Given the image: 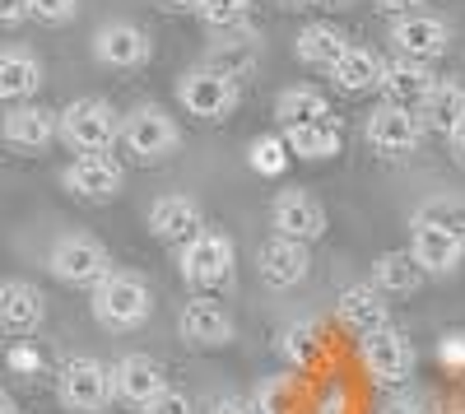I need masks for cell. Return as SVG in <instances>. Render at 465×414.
<instances>
[{"mask_svg": "<svg viewBox=\"0 0 465 414\" xmlns=\"http://www.w3.org/2000/svg\"><path fill=\"white\" fill-rule=\"evenodd\" d=\"M122 149L135 159V163H163L177 154V144H182V131L177 122L168 117V112L159 103H144L135 112H126L122 117Z\"/></svg>", "mask_w": 465, "mask_h": 414, "instance_id": "cell-1", "label": "cell"}, {"mask_svg": "<svg viewBox=\"0 0 465 414\" xmlns=\"http://www.w3.org/2000/svg\"><path fill=\"white\" fill-rule=\"evenodd\" d=\"M359 359H363V372L377 382V387H405L419 368V350L405 330L396 326H381L372 335L359 340Z\"/></svg>", "mask_w": 465, "mask_h": 414, "instance_id": "cell-2", "label": "cell"}, {"mask_svg": "<svg viewBox=\"0 0 465 414\" xmlns=\"http://www.w3.org/2000/svg\"><path fill=\"white\" fill-rule=\"evenodd\" d=\"M116 135H122V117L103 98H74L61 112V140L70 149H80V154H107Z\"/></svg>", "mask_w": 465, "mask_h": 414, "instance_id": "cell-3", "label": "cell"}, {"mask_svg": "<svg viewBox=\"0 0 465 414\" xmlns=\"http://www.w3.org/2000/svg\"><path fill=\"white\" fill-rule=\"evenodd\" d=\"M149 308H153V298H149V284L140 275H107L103 284H94V312L112 330L144 326Z\"/></svg>", "mask_w": 465, "mask_h": 414, "instance_id": "cell-4", "label": "cell"}, {"mask_svg": "<svg viewBox=\"0 0 465 414\" xmlns=\"http://www.w3.org/2000/svg\"><path fill=\"white\" fill-rule=\"evenodd\" d=\"M56 396L70 414H103L112 400V368L98 359H70L56 378Z\"/></svg>", "mask_w": 465, "mask_h": 414, "instance_id": "cell-5", "label": "cell"}, {"mask_svg": "<svg viewBox=\"0 0 465 414\" xmlns=\"http://www.w3.org/2000/svg\"><path fill=\"white\" fill-rule=\"evenodd\" d=\"M177 98H182V107L191 112V117H201V122H223L228 112L238 107L242 84H232V80H223L219 70L201 65V70H186V74H182Z\"/></svg>", "mask_w": 465, "mask_h": 414, "instance_id": "cell-6", "label": "cell"}, {"mask_svg": "<svg viewBox=\"0 0 465 414\" xmlns=\"http://www.w3.org/2000/svg\"><path fill=\"white\" fill-rule=\"evenodd\" d=\"M52 275L65 280V284H80V289H94L112 275V261H107V247L98 238H84V233H70L52 247Z\"/></svg>", "mask_w": 465, "mask_h": 414, "instance_id": "cell-7", "label": "cell"}, {"mask_svg": "<svg viewBox=\"0 0 465 414\" xmlns=\"http://www.w3.org/2000/svg\"><path fill=\"white\" fill-rule=\"evenodd\" d=\"M410 256L419 261L423 275H451L465 256V233L442 229L438 219H414V233H410Z\"/></svg>", "mask_w": 465, "mask_h": 414, "instance_id": "cell-8", "label": "cell"}, {"mask_svg": "<svg viewBox=\"0 0 465 414\" xmlns=\"http://www.w3.org/2000/svg\"><path fill=\"white\" fill-rule=\"evenodd\" d=\"M182 275L191 289H219L232 275V242L223 233H196L182 247Z\"/></svg>", "mask_w": 465, "mask_h": 414, "instance_id": "cell-9", "label": "cell"}, {"mask_svg": "<svg viewBox=\"0 0 465 414\" xmlns=\"http://www.w3.org/2000/svg\"><path fill=\"white\" fill-rule=\"evenodd\" d=\"M368 144L377 149V154H414V149L423 144V122H419V112L410 107H391V103H381L372 107V117H368Z\"/></svg>", "mask_w": 465, "mask_h": 414, "instance_id": "cell-10", "label": "cell"}, {"mask_svg": "<svg viewBox=\"0 0 465 414\" xmlns=\"http://www.w3.org/2000/svg\"><path fill=\"white\" fill-rule=\"evenodd\" d=\"M159 391H168V372H163L159 359H149V354H126L122 363L112 368V400L144 409Z\"/></svg>", "mask_w": 465, "mask_h": 414, "instance_id": "cell-11", "label": "cell"}, {"mask_svg": "<svg viewBox=\"0 0 465 414\" xmlns=\"http://www.w3.org/2000/svg\"><path fill=\"white\" fill-rule=\"evenodd\" d=\"M391 43H396V52L405 56V61H438L442 52H447V43H451V28L438 19V15H401L396 19V28H391Z\"/></svg>", "mask_w": 465, "mask_h": 414, "instance_id": "cell-12", "label": "cell"}, {"mask_svg": "<svg viewBox=\"0 0 465 414\" xmlns=\"http://www.w3.org/2000/svg\"><path fill=\"white\" fill-rule=\"evenodd\" d=\"M122 182H126V172L112 154H80L65 168V192L80 201H112L122 192Z\"/></svg>", "mask_w": 465, "mask_h": 414, "instance_id": "cell-13", "label": "cell"}, {"mask_svg": "<svg viewBox=\"0 0 465 414\" xmlns=\"http://www.w3.org/2000/svg\"><path fill=\"white\" fill-rule=\"evenodd\" d=\"M0 135H5L15 149H24V154H37V149H47V144L61 135V112L37 107V103H19V107L5 112V126H0Z\"/></svg>", "mask_w": 465, "mask_h": 414, "instance_id": "cell-14", "label": "cell"}, {"mask_svg": "<svg viewBox=\"0 0 465 414\" xmlns=\"http://www.w3.org/2000/svg\"><path fill=\"white\" fill-rule=\"evenodd\" d=\"M149 229L159 242H173V247H186L196 233H205L201 223V205L191 196H163L149 205Z\"/></svg>", "mask_w": 465, "mask_h": 414, "instance_id": "cell-15", "label": "cell"}, {"mask_svg": "<svg viewBox=\"0 0 465 414\" xmlns=\"http://www.w3.org/2000/svg\"><path fill=\"white\" fill-rule=\"evenodd\" d=\"M43 317H47V298H43L37 284H28V280L0 284V330L33 335L37 326H43Z\"/></svg>", "mask_w": 465, "mask_h": 414, "instance_id": "cell-16", "label": "cell"}, {"mask_svg": "<svg viewBox=\"0 0 465 414\" xmlns=\"http://www.w3.org/2000/svg\"><path fill=\"white\" fill-rule=\"evenodd\" d=\"M433 70L429 65H423V61H391V65H386L381 70V98L386 103H391V107H410V112H419L423 107V98H429L433 94Z\"/></svg>", "mask_w": 465, "mask_h": 414, "instance_id": "cell-17", "label": "cell"}, {"mask_svg": "<svg viewBox=\"0 0 465 414\" xmlns=\"http://www.w3.org/2000/svg\"><path fill=\"white\" fill-rule=\"evenodd\" d=\"M275 238H293V242H317L326 233V210L317 196L307 192H284L275 201Z\"/></svg>", "mask_w": 465, "mask_h": 414, "instance_id": "cell-18", "label": "cell"}, {"mask_svg": "<svg viewBox=\"0 0 465 414\" xmlns=\"http://www.w3.org/2000/svg\"><path fill=\"white\" fill-rule=\"evenodd\" d=\"M177 326H182V340L196 350H223L232 340V317L219 303H210V298H191Z\"/></svg>", "mask_w": 465, "mask_h": 414, "instance_id": "cell-19", "label": "cell"}, {"mask_svg": "<svg viewBox=\"0 0 465 414\" xmlns=\"http://www.w3.org/2000/svg\"><path fill=\"white\" fill-rule=\"evenodd\" d=\"M335 317L349 335H372L381 326H391V308H386V298L372 289V284H354V289H344L340 293V303H335Z\"/></svg>", "mask_w": 465, "mask_h": 414, "instance_id": "cell-20", "label": "cell"}, {"mask_svg": "<svg viewBox=\"0 0 465 414\" xmlns=\"http://www.w3.org/2000/svg\"><path fill=\"white\" fill-rule=\"evenodd\" d=\"M94 56L103 61V65H112V70H135V65H144L149 61V37L135 28V24H103L98 33H94Z\"/></svg>", "mask_w": 465, "mask_h": 414, "instance_id": "cell-21", "label": "cell"}, {"mask_svg": "<svg viewBox=\"0 0 465 414\" xmlns=\"http://www.w3.org/2000/svg\"><path fill=\"white\" fill-rule=\"evenodd\" d=\"M307 242H293V238H270L265 247H261V280L270 284V289H293V284H302V275H307Z\"/></svg>", "mask_w": 465, "mask_h": 414, "instance_id": "cell-22", "label": "cell"}, {"mask_svg": "<svg viewBox=\"0 0 465 414\" xmlns=\"http://www.w3.org/2000/svg\"><path fill=\"white\" fill-rule=\"evenodd\" d=\"M419 122H423V131H438V135L451 140L465 126V84L438 80L433 94L423 98V107H419Z\"/></svg>", "mask_w": 465, "mask_h": 414, "instance_id": "cell-23", "label": "cell"}, {"mask_svg": "<svg viewBox=\"0 0 465 414\" xmlns=\"http://www.w3.org/2000/svg\"><path fill=\"white\" fill-rule=\"evenodd\" d=\"M284 144H289V154L317 163V159H335V154H340L344 131H340L335 117H326V122H298V126L284 131Z\"/></svg>", "mask_w": 465, "mask_h": 414, "instance_id": "cell-24", "label": "cell"}, {"mask_svg": "<svg viewBox=\"0 0 465 414\" xmlns=\"http://www.w3.org/2000/svg\"><path fill=\"white\" fill-rule=\"evenodd\" d=\"M381 70H386V61L377 56V52H368V47H349L340 61H335V70H331V80H335V89L340 94H372L377 84H381Z\"/></svg>", "mask_w": 465, "mask_h": 414, "instance_id": "cell-25", "label": "cell"}, {"mask_svg": "<svg viewBox=\"0 0 465 414\" xmlns=\"http://www.w3.org/2000/svg\"><path fill=\"white\" fill-rule=\"evenodd\" d=\"M298 61L302 65H312V70H335V61L349 52V37L335 28V24H307L302 33H298Z\"/></svg>", "mask_w": 465, "mask_h": 414, "instance_id": "cell-26", "label": "cell"}, {"mask_svg": "<svg viewBox=\"0 0 465 414\" xmlns=\"http://www.w3.org/2000/svg\"><path fill=\"white\" fill-rule=\"evenodd\" d=\"M423 284V271H419V261L410 251H381L372 261V289L381 298H405Z\"/></svg>", "mask_w": 465, "mask_h": 414, "instance_id": "cell-27", "label": "cell"}, {"mask_svg": "<svg viewBox=\"0 0 465 414\" xmlns=\"http://www.w3.org/2000/svg\"><path fill=\"white\" fill-rule=\"evenodd\" d=\"M43 89V65L28 52H0V103H28Z\"/></svg>", "mask_w": 465, "mask_h": 414, "instance_id": "cell-28", "label": "cell"}, {"mask_svg": "<svg viewBox=\"0 0 465 414\" xmlns=\"http://www.w3.org/2000/svg\"><path fill=\"white\" fill-rule=\"evenodd\" d=\"M275 112H280V122H284V126H298V122H326V117H331V103H326L322 89H312V84H293V89L280 94Z\"/></svg>", "mask_w": 465, "mask_h": 414, "instance_id": "cell-29", "label": "cell"}, {"mask_svg": "<svg viewBox=\"0 0 465 414\" xmlns=\"http://www.w3.org/2000/svg\"><path fill=\"white\" fill-rule=\"evenodd\" d=\"M210 70H219L223 80H232V84H242L247 74L256 70V43L252 37H228V43H219L214 52H210V61H205Z\"/></svg>", "mask_w": 465, "mask_h": 414, "instance_id": "cell-30", "label": "cell"}, {"mask_svg": "<svg viewBox=\"0 0 465 414\" xmlns=\"http://www.w3.org/2000/svg\"><path fill=\"white\" fill-rule=\"evenodd\" d=\"M247 163H252V172H261V177H284V168H289V144H284V135H261V140H252Z\"/></svg>", "mask_w": 465, "mask_h": 414, "instance_id": "cell-31", "label": "cell"}, {"mask_svg": "<svg viewBox=\"0 0 465 414\" xmlns=\"http://www.w3.org/2000/svg\"><path fill=\"white\" fill-rule=\"evenodd\" d=\"M196 15H201L210 28H238V24H247V15H252V0H201Z\"/></svg>", "mask_w": 465, "mask_h": 414, "instance_id": "cell-32", "label": "cell"}, {"mask_svg": "<svg viewBox=\"0 0 465 414\" xmlns=\"http://www.w3.org/2000/svg\"><path fill=\"white\" fill-rule=\"evenodd\" d=\"M312 335H317V326L312 321H293V326H284V335H280V354L289 359V363H307L312 359Z\"/></svg>", "mask_w": 465, "mask_h": 414, "instance_id": "cell-33", "label": "cell"}, {"mask_svg": "<svg viewBox=\"0 0 465 414\" xmlns=\"http://www.w3.org/2000/svg\"><path fill=\"white\" fill-rule=\"evenodd\" d=\"M289 405H293V382L289 378H270L256 391V409L261 414H289Z\"/></svg>", "mask_w": 465, "mask_h": 414, "instance_id": "cell-34", "label": "cell"}, {"mask_svg": "<svg viewBox=\"0 0 465 414\" xmlns=\"http://www.w3.org/2000/svg\"><path fill=\"white\" fill-rule=\"evenodd\" d=\"M74 10H80V0H28V19H37V24H70L74 19Z\"/></svg>", "mask_w": 465, "mask_h": 414, "instance_id": "cell-35", "label": "cell"}, {"mask_svg": "<svg viewBox=\"0 0 465 414\" xmlns=\"http://www.w3.org/2000/svg\"><path fill=\"white\" fill-rule=\"evenodd\" d=\"M140 414H196V409H191V400H186L182 391H173V387H168V391L153 396V400H149Z\"/></svg>", "mask_w": 465, "mask_h": 414, "instance_id": "cell-36", "label": "cell"}, {"mask_svg": "<svg viewBox=\"0 0 465 414\" xmlns=\"http://www.w3.org/2000/svg\"><path fill=\"white\" fill-rule=\"evenodd\" d=\"M210 414H261V409H256V400H247V396H223Z\"/></svg>", "mask_w": 465, "mask_h": 414, "instance_id": "cell-37", "label": "cell"}, {"mask_svg": "<svg viewBox=\"0 0 465 414\" xmlns=\"http://www.w3.org/2000/svg\"><path fill=\"white\" fill-rule=\"evenodd\" d=\"M28 19V0H0V24H24Z\"/></svg>", "mask_w": 465, "mask_h": 414, "instance_id": "cell-38", "label": "cell"}, {"mask_svg": "<svg viewBox=\"0 0 465 414\" xmlns=\"http://www.w3.org/2000/svg\"><path fill=\"white\" fill-rule=\"evenodd\" d=\"M372 5H377V10H386V15H414V10L423 5V0H372Z\"/></svg>", "mask_w": 465, "mask_h": 414, "instance_id": "cell-39", "label": "cell"}, {"mask_svg": "<svg viewBox=\"0 0 465 414\" xmlns=\"http://www.w3.org/2000/svg\"><path fill=\"white\" fill-rule=\"evenodd\" d=\"M340 409H344V396H340V391H331L326 405H317V414H340Z\"/></svg>", "mask_w": 465, "mask_h": 414, "instance_id": "cell-40", "label": "cell"}, {"mask_svg": "<svg viewBox=\"0 0 465 414\" xmlns=\"http://www.w3.org/2000/svg\"><path fill=\"white\" fill-rule=\"evenodd\" d=\"M386 414H423V409H419V400H401V405H391Z\"/></svg>", "mask_w": 465, "mask_h": 414, "instance_id": "cell-41", "label": "cell"}, {"mask_svg": "<svg viewBox=\"0 0 465 414\" xmlns=\"http://www.w3.org/2000/svg\"><path fill=\"white\" fill-rule=\"evenodd\" d=\"M451 144H456V159H460V163H465V126H460V131H456V135H451Z\"/></svg>", "mask_w": 465, "mask_h": 414, "instance_id": "cell-42", "label": "cell"}, {"mask_svg": "<svg viewBox=\"0 0 465 414\" xmlns=\"http://www.w3.org/2000/svg\"><path fill=\"white\" fill-rule=\"evenodd\" d=\"M163 5H168V10H196L201 0H163Z\"/></svg>", "mask_w": 465, "mask_h": 414, "instance_id": "cell-43", "label": "cell"}, {"mask_svg": "<svg viewBox=\"0 0 465 414\" xmlns=\"http://www.w3.org/2000/svg\"><path fill=\"white\" fill-rule=\"evenodd\" d=\"M0 414H19V409H15V400H10L5 391H0Z\"/></svg>", "mask_w": 465, "mask_h": 414, "instance_id": "cell-44", "label": "cell"}, {"mask_svg": "<svg viewBox=\"0 0 465 414\" xmlns=\"http://www.w3.org/2000/svg\"><path fill=\"white\" fill-rule=\"evenodd\" d=\"M275 5H284V10H302V5H312V0H275Z\"/></svg>", "mask_w": 465, "mask_h": 414, "instance_id": "cell-45", "label": "cell"}, {"mask_svg": "<svg viewBox=\"0 0 465 414\" xmlns=\"http://www.w3.org/2000/svg\"><path fill=\"white\" fill-rule=\"evenodd\" d=\"M322 5H331V10H344V5H354V0H322Z\"/></svg>", "mask_w": 465, "mask_h": 414, "instance_id": "cell-46", "label": "cell"}, {"mask_svg": "<svg viewBox=\"0 0 465 414\" xmlns=\"http://www.w3.org/2000/svg\"><path fill=\"white\" fill-rule=\"evenodd\" d=\"M438 414H460V409H438Z\"/></svg>", "mask_w": 465, "mask_h": 414, "instance_id": "cell-47", "label": "cell"}]
</instances>
